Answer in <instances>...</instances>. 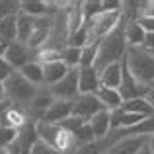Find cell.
<instances>
[{"label":"cell","mask_w":154,"mask_h":154,"mask_svg":"<svg viewBox=\"0 0 154 154\" xmlns=\"http://www.w3.org/2000/svg\"><path fill=\"white\" fill-rule=\"evenodd\" d=\"M137 22H139V26L143 27V29L146 31V33H154V18H146V16H140V18L137 20Z\"/></svg>","instance_id":"obj_33"},{"label":"cell","mask_w":154,"mask_h":154,"mask_svg":"<svg viewBox=\"0 0 154 154\" xmlns=\"http://www.w3.org/2000/svg\"><path fill=\"white\" fill-rule=\"evenodd\" d=\"M47 33H49V26H47V22L43 23L41 20H35V29H33V33H31V39H29V43H27V47L29 49H37L39 45H43L45 43V39H47Z\"/></svg>","instance_id":"obj_24"},{"label":"cell","mask_w":154,"mask_h":154,"mask_svg":"<svg viewBox=\"0 0 154 154\" xmlns=\"http://www.w3.org/2000/svg\"><path fill=\"white\" fill-rule=\"evenodd\" d=\"M143 49L154 53V33H146V39H144V47H143Z\"/></svg>","instance_id":"obj_37"},{"label":"cell","mask_w":154,"mask_h":154,"mask_svg":"<svg viewBox=\"0 0 154 154\" xmlns=\"http://www.w3.org/2000/svg\"><path fill=\"white\" fill-rule=\"evenodd\" d=\"M49 94L55 100H63V102H74L80 96L78 92V68H70L68 74L60 80L59 84L49 88Z\"/></svg>","instance_id":"obj_5"},{"label":"cell","mask_w":154,"mask_h":154,"mask_svg":"<svg viewBox=\"0 0 154 154\" xmlns=\"http://www.w3.org/2000/svg\"><path fill=\"white\" fill-rule=\"evenodd\" d=\"M129 72L144 88H154V53L143 47H129L125 57Z\"/></svg>","instance_id":"obj_2"},{"label":"cell","mask_w":154,"mask_h":154,"mask_svg":"<svg viewBox=\"0 0 154 154\" xmlns=\"http://www.w3.org/2000/svg\"><path fill=\"white\" fill-rule=\"evenodd\" d=\"M139 154H152V150L148 148V144H146V146H143V148L139 150Z\"/></svg>","instance_id":"obj_42"},{"label":"cell","mask_w":154,"mask_h":154,"mask_svg":"<svg viewBox=\"0 0 154 154\" xmlns=\"http://www.w3.org/2000/svg\"><path fill=\"white\" fill-rule=\"evenodd\" d=\"M103 12H121L123 10V2H117V0H107V2H102Z\"/></svg>","instance_id":"obj_34"},{"label":"cell","mask_w":154,"mask_h":154,"mask_svg":"<svg viewBox=\"0 0 154 154\" xmlns=\"http://www.w3.org/2000/svg\"><path fill=\"white\" fill-rule=\"evenodd\" d=\"M148 148H150L152 154H154V135H152V137H148Z\"/></svg>","instance_id":"obj_41"},{"label":"cell","mask_w":154,"mask_h":154,"mask_svg":"<svg viewBox=\"0 0 154 154\" xmlns=\"http://www.w3.org/2000/svg\"><path fill=\"white\" fill-rule=\"evenodd\" d=\"M72 137H74V144H78L80 148L88 146V144H92V143H96V137H94L92 127L88 123H84L80 129H76V131L72 133Z\"/></svg>","instance_id":"obj_25"},{"label":"cell","mask_w":154,"mask_h":154,"mask_svg":"<svg viewBox=\"0 0 154 154\" xmlns=\"http://www.w3.org/2000/svg\"><path fill=\"white\" fill-rule=\"evenodd\" d=\"M72 117V102H63V100H55L51 103V107L45 111L41 121L45 123H53V125H60L64 119Z\"/></svg>","instance_id":"obj_11"},{"label":"cell","mask_w":154,"mask_h":154,"mask_svg":"<svg viewBox=\"0 0 154 154\" xmlns=\"http://www.w3.org/2000/svg\"><path fill=\"white\" fill-rule=\"evenodd\" d=\"M96 98L100 100V103L103 105L107 111H115L123 105V98H121L119 90H111V88H100L96 92Z\"/></svg>","instance_id":"obj_15"},{"label":"cell","mask_w":154,"mask_h":154,"mask_svg":"<svg viewBox=\"0 0 154 154\" xmlns=\"http://www.w3.org/2000/svg\"><path fill=\"white\" fill-rule=\"evenodd\" d=\"M103 105L96 98V94H80L78 98L72 102V115L80 117L84 121H90L96 113L103 111Z\"/></svg>","instance_id":"obj_7"},{"label":"cell","mask_w":154,"mask_h":154,"mask_svg":"<svg viewBox=\"0 0 154 154\" xmlns=\"http://www.w3.org/2000/svg\"><path fill=\"white\" fill-rule=\"evenodd\" d=\"M98 43H90L82 49V59H80V66H94V60H96V55H98Z\"/></svg>","instance_id":"obj_28"},{"label":"cell","mask_w":154,"mask_h":154,"mask_svg":"<svg viewBox=\"0 0 154 154\" xmlns=\"http://www.w3.org/2000/svg\"><path fill=\"white\" fill-rule=\"evenodd\" d=\"M100 90V72L94 66L78 68V92L80 94H96Z\"/></svg>","instance_id":"obj_9"},{"label":"cell","mask_w":154,"mask_h":154,"mask_svg":"<svg viewBox=\"0 0 154 154\" xmlns=\"http://www.w3.org/2000/svg\"><path fill=\"white\" fill-rule=\"evenodd\" d=\"M127 41H125V18L107 37L98 43V55L94 60V68L98 72L105 70L111 64H119L127 57Z\"/></svg>","instance_id":"obj_1"},{"label":"cell","mask_w":154,"mask_h":154,"mask_svg":"<svg viewBox=\"0 0 154 154\" xmlns=\"http://www.w3.org/2000/svg\"><path fill=\"white\" fill-rule=\"evenodd\" d=\"M22 12V2H12V0H0V20L8 16H18Z\"/></svg>","instance_id":"obj_27"},{"label":"cell","mask_w":154,"mask_h":154,"mask_svg":"<svg viewBox=\"0 0 154 154\" xmlns=\"http://www.w3.org/2000/svg\"><path fill=\"white\" fill-rule=\"evenodd\" d=\"M0 102H6V88H4V82H0Z\"/></svg>","instance_id":"obj_39"},{"label":"cell","mask_w":154,"mask_h":154,"mask_svg":"<svg viewBox=\"0 0 154 154\" xmlns=\"http://www.w3.org/2000/svg\"><path fill=\"white\" fill-rule=\"evenodd\" d=\"M140 16L154 18V2H144V6H143V14H140Z\"/></svg>","instance_id":"obj_35"},{"label":"cell","mask_w":154,"mask_h":154,"mask_svg":"<svg viewBox=\"0 0 154 154\" xmlns=\"http://www.w3.org/2000/svg\"><path fill=\"white\" fill-rule=\"evenodd\" d=\"M29 53H31V49L27 45H23V43H20V41H14V43L8 45L4 59H6V63L10 64L14 70H20V68H23L27 63H31Z\"/></svg>","instance_id":"obj_8"},{"label":"cell","mask_w":154,"mask_h":154,"mask_svg":"<svg viewBox=\"0 0 154 154\" xmlns=\"http://www.w3.org/2000/svg\"><path fill=\"white\" fill-rule=\"evenodd\" d=\"M53 102H55V98H53L49 92H41V90H39L37 96H35V98L29 102V111H31V115H33L35 119L41 121L43 115H45V111L51 107Z\"/></svg>","instance_id":"obj_14"},{"label":"cell","mask_w":154,"mask_h":154,"mask_svg":"<svg viewBox=\"0 0 154 154\" xmlns=\"http://www.w3.org/2000/svg\"><path fill=\"white\" fill-rule=\"evenodd\" d=\"M84 123H88V121H84V119H80V117L72 115V117H68V119H64L63 123H60V127H63L66 133H70V135H72V133H74L76 129H80Z\"/></svg>","instance_id":"obj_30"},{"label":"cell","mask_w":154,"mask_h":154,"mask_svg":"<svg viewBox=\"0 0 154 154\" xmlns=\"http://www.w3.org/2000/svg\"><path fill=\"white\" fill-rule=\"evenodd\" d=\"M29 154H60V152H57L55 148L49 146V144H45V143H41V140H37V143L33 144V148H31Z\"/></svg>","instance_id":"obj_32"},{"label":"cell","mask_w":154,"mask_h":154,"mask_svg":"<svg viewBox=\"0 0 154 154\" xmlns=\"http://www.w3.org/2000/svg\"><path fill=\"white\" fill-rule=\"evenodd\" d=\"M8 45H10V43H8V41H4V39L0 37V57H4V55H6V49H8Z\"/></svg>","instance_id":"obj_38"},{"label":"cell","mask_w":154,"mask_h":154,"mask_svg":"<svg viewBox=\"0 0 154 154\" xmlns=\"http://www.w3.org/2000/svg\"><path fill=\"white\" fill-rule=\"evenodd\" d=\"M26 123H27V117H26V113L22 111V107L12 103V107L6 111V115H4V119H2V127H10V129L20 131Z\"/></svg>","instance_id":"obj_20"},{"label":"cell","mask_w":154,"mask_h":154,"mask_svg":"<svg viewBox=\"0 0 154 154\" xmlns=\"http://www.w3.org/2000/svg\"><path fill=\"white\" fill-rule=\"evenodd\" d=\"M0 37L8 43L18 41V18L16 16H8V18L0 20Z\"/></svg>","instance_id":"obj_21"},{"label":"cell","mask_w":154,"mask_h":154,"mask_svg":"<svg viewBox=\"0 0 154 154\" xmlns=\"http://www.w3.org/2000/svg\"><path fill=\"white\" fill-rule=\"evenodd\" d=\"M80 59H82V49L78 47H66L60 53V60L68 68H80Z\"/></svg>","instance_id":"obj_26"},{"label":"cell","mask_w":154,"mask_h":154,"mask_svg":"<svg viewBox=\"0 0 154 154\" xmlns=\"http://www.w3.org/2000/svg\"><path fill=\"white\" fill-rule=\"evenodd\" d=\"M12 107V102H0V127H2V119H4V115H6V111Z\"/></svg>","instance_id":"obj_36"},{"label":"cell","mask_w":154,"mask_h":154,"mask_svg":"<svg viewBox=\"0 0 154 154\" xmlns=\"http://www.w3.org/2000/svg\"><path fill=\"white\" fill-rule=\"evenodd\" d=\"M43 84H47V86H55V84H59L60 80L64 78V76L68 74V70L70 68L66 66V64L63 63V60H53V63H43Z\"/></svg>","instance_id":"obj_12"},{"label":"cell","mask_w":154,"mask_h":154,"mask_svg":"<svg viewBox=\"0 0 154 154\" xmlns=\"http://www.w3.org/2000/svg\"><path fill=\"white\" fill-rule=\"evenodd\" d=\"M121 86V63L111 64L105 70L100 72V88H111V90H119Z\"/></svg>","instance_id":"obj_17"},{"label":"cell","mask_w":154,"mask_h":154,"mask_svg":"<svg viewBox=\"0 0 154 154\" xmlns=\"http://www.w3.org/2000/svg\"><path fill=\"white\" fill-rule=\"evenodd\" d=\"M146 100H148V103H150L152 107H154V88H150V90H148V94H146Z\"/></svg>","instance_id":"obj_40"},{"label":"cell","mask_w":154,"mask_h":154,"mask_svg":"<svg viewBox=\"0 0 154 154\" xmlns=\"http://www.w3.org/2000/svg\"><path fill=\"white\" fill-rule=\"evenodd\" d=\"M14 72L16 70L6 63V59H4V57H0V82H6V80L14 74Z\"/></svg>","instance_id":"obj_31"},{"label":"cell","mask_w":154,"mask_h":154,"mask_svg":"<svg viewBox=\"0 0 154 154\" xmlns=\"http://www.w3.org/2000/svg\"><path fill=\"white\" fill-rule=\"evenodd\" d=\"M35 129H37V139L41 143L49 144L57 152H66L74 146V137L66 133L60 125L45 123V121H35Z\"/></svg>","instance_id":"obj_3"},{"label":"cell","mask_w":154,"mask_h":154,"mask_svg":"<svg viewBox=\"0 0 154 154\" xmlns=\"http://www.w3.org/2000/svg\"><path fill=\"white\" fill-rule=\"evenodd\" d=\"M49 10V4L47 2H39V0H23L22 2V12L31 18H43Z\"/></svg>","instance_id":"obj_23"},{"label":"cell","mask_w":154,"mask_h":154,"mask_svg":"<svg viewBox=\"0 0 154 154\" xmlns=\"http://www.w3.org/2000/svg\"><path fill=\"white\" fill-rule=\"evenodd\" d=\"M18 139V131L10 127H0V148H8Z\"/></svg>","instance_id":"obj_29"},{"label":"cell","mask_w":154,"mask_h":154,"mask_svg":"<svg viewBox=\"0 0 154 154\" xmlns=\"http://www.w3.org/2000/svg\"><path fill=\"white\" fill-rule=\"evenodd\" d=\"M18 72L27 82L33 84V86H41L43 84V66H41V63H33V60H31V63H27L23 68H20Z\"/></svg>","instance_id":"obj_22"},{"label":"cell","mask_w":154,"mask_h":154,"mask_svg":"<svg viewBox=\"0 0 154 154\" xmlns=\"http://www.w3.org/2000/svg\"><path fill=\"white\" fill-rule=\"evenodd\" d=\"M146 31L139 26V22H125V41L127 47H144Z\"/></svg>","instance_id":"obj_16"},{"label":"cell","mask_w":154,"mask_h":154,"mask_svg":"<svg viewBox=\"0 0 154 154\" xmlns=\"http://www.w3.org/2000/svg\"><path fill=\"white\" fill-rule=\"evenodd\" d=\"M121 109L129 113H135V115H140V117L154 115V107L148 103L146 98H135V100H129V102H123Z\"/></svg>","instance_id":"obj_19"},{"label":"cell","mask_w":154,"mask_h":154,"mask_svg":"<svg viewBox=\"0 0 154 154\" xmlns=\"http://www.w3.org/2000/svg\"><path fill=\"white\" fill-rule=\"evenodd\" d=\"M150 53H152V51H150Z\"/></svg>","instance_id":"obj_43"},{"label":"cell","mask_w":154,"mask_h":154,"mask_svg":"<svg viewBox=\"0 0 154 154\" xmlns=\"http://www.w3.org/2000/svg\"><path fill=\"white\" fill-rule=\"evenodd\" d=\"M88 125L92 127V133H94L96 140H103L105 137L111 133V113H109L107 109H103V111L96 113V115L88 121Z\"/></svg>","instance_id":"obj_13"},{"label":"cell","mask_w":154,"mask_h":154,"mask_svg":"<svg viewBox=\"0 0 154 154\" xmlns=\"http://www.w3.org/2000/svg\"><path fill=\"white\" fill-rule=\"evenodd\" d=\"M119 94L123 98V102H129V100H135V98H146L148 94V88H144L143 84H139L133 74L129 72L127 63L125 59L121 60V86H119Z\"/></svg>","instance_id":"obj_6"},{"label":"cell","mask_w":154,"mask_h":154,"mask_svg":"<svg viewBox=\"0 0 154 154\" xmlns=\"http://www.w3.org/2000/svg\"><path fill=\"white\" fill-rule=\"evenodd\" d=\"M146 144H148V137H125L103 154H139V150Z\"/></svg>","instance_id":"obj_10"},{"label":"cell","mask_w":154,"mask_h":154,"mask_svg":"<svg viewBox=\"0 0 154 154\" xmlns=\"http://www.w3.org/2000/svg\"><path fill=\"white\" fill-rule=\"evenodd\" d=\"M16 18H18V41L27 45L29 39H31V33L35 29V18L23 14V12H20Z\"/></svg>","instance_id":"obj_18"},{"label":"cell","mask_w":154,"mask_h":154,"mask_svg":"<svg viewBox=\"0 0 154 154\" xmlns=\"http://www.w3.org/2000/svg\"><path fill=\"white\" fill-rule=\"evenodd\" d=\"M4 88H6V100L8 102H16L18 105H22V103L29 105V102L39 92V88L33 86L31 82H27L18 70L4 82Z\"/></svg>","instance_id":"obj_4"}]
</instances>
